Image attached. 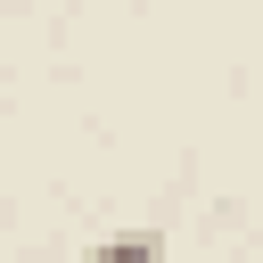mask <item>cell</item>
Returning a JSON list of instances; mask_svg holds the SVG:
<instances>
[{
  "mask_svg": "<svg viewBox=\"0 0 263 263\" xmlns=\"http://www.w3.org/2000/svg\"><path fill=\"white\" fill-rule=\"evenodd\" d=\"M82 263H164V238H156V230H115V238H99Z\"/></svg>",
  "mask_w": 263,
  "mask_h": 263,
  "instance_id": "1",
  "label": "cell"
}]
</instances>
